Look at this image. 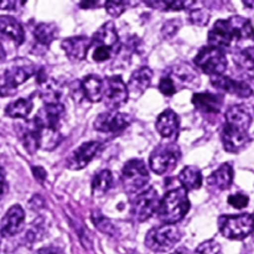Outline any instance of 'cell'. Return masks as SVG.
<instances>
[{
	"label": "cell",
	"mask_w": 254,
	"mask_h": 254,
	"mask_svg": "<svg viewBox=\"0 0 254 254\" xmlns=\"http://www.w3.org/2000/svg\"><path fill=\"white\" fill-rule=\"evenodd\" d=\"M190 210L188 191L183 188L169 190L160 200L158 208V217L165 225H175L183 220Z\"/></svg>",
	"instance_id": "1"
},
{
	"label": "cell",
	"mask_w": 254,
	"mask_h": 254,
	"mask_svg": "<svg viewBox=\"0 0 254 254\" xmlns=\"http://www.w3.org/2000/svg\"><path fill=\"white\" fill-rule=\"evenodd\" d=\"M89 49H92V59L96 62H104L113 55L118 54L121 42L114 22L108 21L99 27L91 39Z\"/></svg>",
	"instance_id": "2"
},
{
	"label": "cell",
	"mask_w": 254,
	"mask_h": 254,
	"mask_svg": "<svg viewBox=\"0 0 254 254\" xmlns=\"http://www.w3.org/2000/svg\"><path fill=\"white\" fill-rule=\"evenodd\" d=\"M218 227L223 237L231 241H242L252 233L254 216L251 213L225 215L218 218Z\"/></svg>",
	"instance_id": "3"
},
{
	"label": "cell",
	"mask_w": 254,
	"mask_h": 254,
	"mask_svg": "<svg viewBox=\"0 0 254 254\" xmlns=\"http://www.w3.org/2000/svg\"><path fill=\"white\" fill-rule=\"evenodd\" d=\"M35 73L34 64L29 61H15L7 67L0 78V96H11L15 93L17 87L24 83Z\"/></svg>",
	"instance_id": "4"
},
{
	"label": "cell",
	"mask_w": 254,
	"mask_h": 254,
	"mask_svg": "<svg viewBox=\"0 0 254 254\" xmlns=\"http://www.w3.org/2000/svg\"><path fill=\"white\" fill-rule=\"evenodd\" d=\"M181 158L180 149L173 143L161 144L154 149L149 159L150 169L158 175H165L178 166Z\"/></svg>",
	"instance_id": "5"
},
{
	"label": "cell",
	"mask_w": 254,
	"mask_h": 254,
	"mask_svg": "<svg viewBox=\"0 0 254 254\" xmlns=\"http://www.w3.org/2000/svg\"><path fill=\"white\" fill-rule=\"evenodd\" d=\"M181 240V232L174 225H164L153 228L145 237V246L156 253H165L173 250Z\"/></svg>",
	"instance_id": "6"
},
{
	"label": "cell",
	"mask_w": 254,
	"mask_h": 254,
	"mask_svg": "<svg viewBox=\"0 0 254 254\" xmlns=\"http://www.w3.org/2000/svg\"><path fill=\"white\" fill-rule=\"evenodd\" d=\"M149 181V171L140 159L129 160L122 170V184L127 192L139 193Z\"/></svg>",
	"instance_id": "7"
},
{
	"label": "cell",
	"mask_w": 254,
	"mask_h": 254,
	"mask_svg": "<svg viewBox=\"0 0 254 254\" xmlns=\"http://www.w3.org/2000/svg\"><path fill=\"white\" fill-rule=\"evenodd\" d=\"M196 66L205 73L213 76H221L227 68V59L222 50L207 46L200 50L193 60Z\"/></svg>",
	"instance_id": "8"
},
{
	"label": "cell",
	"mask_w": 254,
	"mask_h": 254,
	"mask_svg": "<svg viewBox=\"0 0 254 254\" xmlns=\"http://www.w3.org/2000/svg\"><path fill=\"white\" fill-rule=\"evenodd\" d=\"M159 203H160V200H159V195L155 189L149 188L140 191L136 193V197L131 201V216L138 222H144L158 212Z\"/></svg>",
	"instance_id": "9"
},
{
	"label": "cell",
	"mask_w": 254,
	"mask_h": 254,
	"mask_svg": "<svg viewBox=\"0 0 254 254\" xmlns=\"http://www.w3.org/2000/svg\"><path fill=\"white\" fill-rule=\"evenodd\" d=\"M129 97L126 82L121 76L108 77L104 82L103 99L111 109H118L127 103Z\"/></svg>",
	"instance_id": "10"
},
{
	"label": "cell",
	"mask_w": 254,
	"mask_h": 254,
	"mask_svg": "<svg viewBox=\"0 0 254 254\" xmlns=\"http://www.w3.org/2000/svg\"><path fill=\"white\" fill-rule=\"evenodd\" d=\"M64 116V104H45L44 108L40 109L39 113L32 119L39 130L59 131V126Z\"/></svg>",
	"instance_id": "11"
},
{
	"label": "cell",
	"mask_w": 254,
	"mask_h": 254,
	"mask_svg": "<svg viewBox=\"0 0 254 254\" xmlns=\"http://www.w3.org/2000/svg\"><path fill=\"white\" fill-rule=\"evenodd\" d=\"M101 141L92 140L88 141V143H83L82 145H79L78 148L74 149L71 153V155L67 158V168L71 169V170H79V169H83L84 166L88 165L89 161L97 155V153L101 150Z\"/></svg>",
	"instance_id": "12"
},
{
	"label": "cell",
	"mask_w": 254,
	"mask_h": 254,
	"mask_svg": "<svg viewBox=\"0 0 254 254\" xmlns=\"http://www.w3.org/2000/svg\"><path fill=\"white\" fill-rule=\"evenodd\" d=\"M130 121L127 114L117 111L104 112L99 114L94 122V128L103 133H119L129 126Z\"/></svg>",
	"instance_id": "13"
},
{
	"label": "cell",
	"mask_w": 254,
	"mask_h": 254,
	"mask_svg": "<svg viewBox=\"0 0 254 254\" xmlns=\"http://www.w3.org/2000/svg\"><path fill=\"white\" fill-rule=\"evenodd\" d=\"M25 212L20 205H14L7 210L0 222V235L2 237H12L24 228Z\"/></svg>",
	"instance_id": "14"
},
{
	"label": "cell",
	"mask_w": 254,
	"mask_h": 254,
	"mask_svg": "<svg viewBox=\"0 0 254 254\" xmlns=\"http://www.w3.org/2000/svg\"><path fill=\"white\" fill-rule=\"evenodd\" d=\"M211 83L215 88L220 91L227 92V93L235 94V96L241 97V98H248L253 94V89L247 82L245 81H236L227 76H213L211 77Z\"/></svg>",
	"instance_id": "15"
},
{
	"label": "cell",
	"mask_w": 254,
	"mask_h": 254,
	"mask_svg": "<svg viewBox=\"0 0 254 254\" xmlns=\"http://www.w3.org/2000/svg\"><path fill=\"white\" fill-rule=\"evenodd\" d=\"M252 124V116L248 108L243 104H236L230 107L226 112L225 126L240 131H247Z\"/></svg>",
	"instance_id": "16"
},
{
	"label": "cell",
	"mask_w": 254,
	"mask_h": 254,
	"mask_svg": "<svg viewBox=\"0 0 254 254\" xmlns=\"http://www.w3.org/2000/svg\"><path fill=\"white\" fill-rule=\"evenodd\" d=\"M166 76L173 81L176 92L185 87H192L198 84V76L195 69L189 64H178L173 67Z\"/></svg>",
	"instance_id": "17"
},
{
	"label": "cell",
	"mask_w": 254,
	"mask_h": 254,
	"mask_svg": "<svg viewBox=\"0 0 254 254\" xmlns=\"http://www.w3.org/2000/svg\"><path fill=\"white\" fill-rule=\"evenodd\" d=\"M233 41L235 40H233L227 20H218L208 32V44H210L208 46L216 47L223 51L225 49H228Z\"/></svg>",
	"instance_id": "18"
},
{
	"label": "cell",
	"mask_w": 254,
	"mask_h": 254,
	"mask_svg": "<svg viewBox=\"0 0 254 254\" xmlns=\"http://www.w3.org/2000/svg\"><path fill=\"white\" fill-rule=\"evenodd\" d=\"M91 46V39L86 36H73L62 41V49L71 61L79 62L87 57Z\"/></svg>",
	"instance_id": "19"
},
{
	"label": "cell",
	"mask_w": 254,
	"mask_h": 254,
	"mask_svg": "<svg viewBox=\"0 0 254 254\" xmlns=\"http://www.w3.org/2000/svg\"><path fill=\"white\" fill-rule=\"evenodd\" d=\"M221 138H222L223 148L228 153H240L247 146L251 140L250 134L247 131L235 130L226 126H223L222 130H221Z\"/></svg>",
	"instance_id": "20"
},
{
	"label": "cell",
	"mask_w": 254,
	"mask_h": 254,
	"mask_svg": "<svg viewBox=\"0 0 254 254\" xmlns=\"http://www.w3.org/2000/svg\"><path fill=\"white\" fill-rule=\"evenodd\" d=\"M155 127L156 130L159 131V134L164 139L174 140L178 136L179 127H180L178 114L174 111H171V109H166L158 117Z\"/></svg>",
	"instance_id": "21"
},
{
	"label": "cell",
	"mask_w": 254,
	"mask_h": 254,
	"mask_svg": "<svg viewBox=\"0 0 254 254\" xmlns=\"http://www.w3.org/2000/svg\"><path fill=\"white\" fill-rule=\"evenodd\" d=\"M39 93L45 104H56L60 103L62 87L55 79L47 78L41 71L39 77Z\"/></svg>",
	"instance_id": "22"
},
{
	"label": "cell",
	"mask_w": 254,
	"mask_h": 254,
	"mask_svg": "<svg viewBox=\"0 0 254 254\" xmlns=\"http://www.w3.org/2000/svg\"><path fill=\"white\" fill-rule=\"evenodd\" d=\"M192 103L202 113H218L222 108L223 98L211 92H200L192 96Z\"/></svg>",
	"instance_id": "23"
},
{
	"label": "cell",
	"mask_w": 254,
	"mask_h": 254,
	"mask_svg": "<svg viewBox=\"0 0 254 254\" xmlns=\"http://www.w3.org/2000/svg\"><path fill=\"white\" fill-rule=\"evenodd\" d=\"M0 36L12 40L16 45H21L25 40L21 24L9 15H0Z\"/></svg>",
	"instance_id": "24"
},
{
	"label": "cell",
	"mask_w": 254,
	"mask_h": 254,
	"mask_svg": "<svg viewBox=\"0 0 254 254\" xmlns=\"http://www.w3.org/2000/svg\"><path fill=\"white\" fill-rule=\"evenodd\" d=\"M227 22L235 41L240 42L245 40H254V27L251 20L236 15L227 19Z\"/></svg>",
	"instance_id": "25"
},
{
	"label": "cell",
	"mask_w": 254,
	"mask_h": 254,
	"mask_svg": "<svg viewBox=\"0 0 254 254\" xmlns=\"http://www.w3.org/2000/svg\"><path fill=\"white\" fill-rule=\"evenodd\" d=\"M151 78H153L151 69L146 66L140 67V68L134 71L133 74H131L130 79L128 82V86H127L128 92L133 94L134 97L140 96L150 86Z\"/></svg>",
	"instance_id": "26"
},
{
	"label": "cell",
	"mask_w": 254,
	"mask_h": 254,
	"mask_svg": "<svg viewBox=\"0 0 254 254\" xmlns=\"http://www.w3.org/2000/svg\"><path fill=\"white\" fill-rule=\"evenodd\" d=\"M81 89L83 92L84 97L92 103L103 99L104 94V82L96 74H88L84 77L81 83Z\"/></svg>",
	"instance_id": "27"
},
{
	"label": "cell",
	"mask_w": 254,
	"mask_h": 254,
	"mask_svg": "<svg viewBox=\"0 0 254 254\" xmlns=\"http://www.w3.org/2000/svg\"><path fill=\"white\" fill-rule=\"evenodd\" d=\"M233 181V168L231 164H222L216 171H213L207 179V183L211 188L216 190H227L231 188Z\"/></svg>",
	"instance_id": "28"
},
{
	"label": "cell",
	"mask_w": 254,
	"mask_h": 254,
	"mask_svg": "<svg viewBox=\"0 0 254 254\" xmlns=\"http://www.w3.org/2000/svg\"><path fill=\"white\" fill-rule=\"evenodd\" d=\"M179 181L186 191L198 190L202 185V174L196 166H186L179 175Z\"/></svg>",
	"instance_id": "29"
},
{
	"label": "cell",
	"mask_w": 254,
	"mask_h": 254,
	"mask_svg": "<svg viewBox=\"0 0 254 254\" xmlns=\"http://www.w3.org/2000/svg\"><path fill=\"white\" fill-rule=\"evenodd\" d=\"M235 64L238 68L247 74L251 78H254V46L241 50L235 55Z\"/></svg>",
	"instance_id": "30"
},
{
	"label": "cell",
	"mask_w": 254,
	"mask_h": 254,
	"mask_svg": "<svg viewBox=\"0 0 254 254\" xmlns=\"http://www.w3.org/2000/svg\"><path fill=\"white\" fill-rule=\"evenodd\" d=\"M57 32L59 29L52 22H41L37 25L34 30V36L39 44L44 45V46H50L51 42L55 41L57 37Z\"/></svg>",
	"instance_id": "31"
},
{
	"label": "cell",
	"mask_w": 254,
	"mask_h": 254,
	"mask_svg": "<svg viewBox=\"0 0 254 254\" xmlns=\"http://www.w3.org/2000/svg\"><path fill=\"white\" fill-rule=\"evenodd\" d=\"M113 185V175L109 170H102L94 176L92 181V193L93 196H103L109 191Z\"/></svg>",
	"instance_id": "32"
},
{
	"label": "cell",
	"mask_w": 254,
	"mask_h": 254,
	"mask_svg": "<svg viewBox=\"0 0 254 254\" xmlns=\"http://www.w3.org/2000/svg\"><path fill=\"white\" fill-rule=\"evenodd\" d=\"M32 107L34 104H32L31 99L20 98L17 101L11 102L5 109V113L10 118H27V116L31 113Z\"/></svg>",
	"instance_id": "33"
},
{
	"label": "cell",
	"mask_w": 254,
	"mask_h": 254,
	"mask_svg": "<svg viewBox=\"0 0 254 254\" xmlns=\"http://www.w3.org/2000/svg\"><path fill=\"white\" fill-rule=\"evenodd\" d=\"M22 144H24L25 149L30 154L36 153L37 149L40 148V134L32 122H30L26 128L24 129V133H22Z\"/></svg>",
	"instance_id": "34"
},
{
	"label": "cell",
	"mask_w": 254,
	"mask_h": 254,
	"mask_svg": "<svg viewBox=\"0 0 254 254\" xmlns=\"http://www.w3.org/2000/svg\"><path fill=\"white\" fill-rule=\"evenodd\" d=\"M146 5L149 6L154 7V9H158V10H163V11H178V10H184V9H188L189 6L193 4L195 1L192 0H174V1H145Z\"/></svg>",
	"instance_id": "35"
},
{
	"label": "cell",
	"mask_w": 254,
	"mask_h": 254,
	"mask_svg": "<svg viewBox=\"0 0 254 254\" xmlns=\"http://www.w3.org/2000/svg\"><path fill=\"white\" fill-rule=\"evenodd\" d=\"M92 221H93L94 226H96L101 232L107 233V235H114V233H116V228L112 225L111 221H109L108 218L104 217L99 211H94V212L92 213Z\"/></svg>",
	"instance_id": "36"
},
{
	"label": "cell",
	"mask_w": 254,
	"mask_h": 254,
	"mask_svg": "<svg viewBox=\"0 0 254 254\" xmlns=\"http://www.w3.org/2000/svg\"><path fill=\"white\" fill-rule=\"evenodd\" d=\"M45 235V222L42 220L37 221L31 226V227L27 230L26 232V240L27 242L34 243V242H39Z\"/></svg>",
	"instance_id": "37"
},
{
	"label": "cell",
	"mask_w": 254,
	"mask_h": 254,
	"mask_svg": "<svg viewBox=\"0 0 254 254\" xmlns=\"http://www.w3.org/2000/svg\"><path fill=\"white\" fill-rule=\"evenodd\" d=\"M195 254H221V246L216 241H206L196 248Z\"/></svg>",
	"instance_id": "38"
},
{
	"label": "cell",
	"mask_w": 254,
	"mask_h": 254,
	"mask_svg": "<svg viewBox=\"0 0 254 254\" xmlns=\"http://www.w3.org/2000/svg\"><path fill=\"white\" fill-rule=\"evenodd\" d=\"M106 6L107 11L111 16L117 17V16H121L122 14L124 12V10L127 9L128 6V2L127 1H106L104 4Z\"/></svg>",
	"instance_id": "39"
},
{
	"label": "cell",
	"mask_w": 254,
	"mask_h": 254,
	"mask_svg": "<svg viewBox=\"0 0 254 254\" xmlns=\"http://www.w3.org/2000/svg\"><path fill=\"white\" fill-rule=\"evenodd\" d=\"M208 20H210V14L206 10L197 9L190 12V21L192 24L198 25V26H205V25H207Z\"/></svg>",
	"instance_id": "40"
},
{
	"label": "cell",
	"mask_w": 254,
	"mask_h": 254,
	"mask_svg": "<svg viewBox=\"0 0 254 254\" xmlns=\"http://www.w3.org/2000/svg\"><path fill=\"white\" fill-rule=\"evenodd\" d=\"M248 202H250V197L242 192L235 193V195H231L228 197V203L231 206H233L235 208H238V210H242V208L247 207Z\"/></svg>",
	"instance_id": "41"
},
{
	"label": "cell",
	"mask_w": 254,
	"mask_h": 254,
	"mask_svg": "<svg viewBox=\"0 0 254 254\" xmlns=\"http://www.w3.org/2000/svg\"><path fill=\"white\" fill-rule=\"evenodd\" d=\"M159 89H160L161 93L165 94V96H168V97L173 96V94L176 93L175 86H174L173 81H171L168 76H164L163 78L160 79V83H159Z\"/></svg>",
	"instance_id": "42"
},
{
	"label": "cell",
	"mask_w": 254,
	"mask_h": 254,
	"mask_svg": "<svg viewBox=\"0 0 254 254\" xmlns=\"http://www.w3.org/2000/svg\"><path fill=\"white\" fill-rule=\"evenodd\" d=\"M176 22H179V21H176V20H171V21L166 22L165 26H164V30H163V32H164V35H165V36L169 37V36H171V35H174L176 31H178L179 25H176Z\"/></svg>",
	"instance_id": "43"
},
{
	"label": "cell",
	"mask_w": 254,
	"mask_h": 254,
	"mask_svg": "<svg viewBox=\"0 0 254 254\" xmlns=\"http://www.w3.org/2000/svg\"><path fill=\"white\" fill-rule=\"evenodd\" d=\"M7 191V184H6V178H5L4 169L0 166V200L4 197V195Z\"/></svg>",
	"instance_id": "44"
},
{
	"label": "cell",
	"mask_w": 254,
	"mask_h": 254,
	"mask_svg": "<svg viewBox=\"0 0 254 254\" xmlns=\"http://www.w3.org/2000/svg\"><path fill=\"white\" fill-rule=\"evenodd\" d=\"M35 254H64L61 248L54 247V246H50V247L41 248V250L37 251Z\"/></svg>",
	"instance_id": "45"
},
{
	"label": "cell",
	"mask_w": 254,
	"mask_h": 254,
	"mask_svg": "<svg viewBox=\"0 0 254 254\" xmlns=\"http://www.w3.org/2000/svg\"><path fill=\"white\" fill-rule=\"evenodd\" d=\"M32 173H34L35 178H36L40 183H44L45 179H46V171H45L44 169L40 168V166H34V168H32Z\"/></svg>",
	"instance_id": "46"
},
{
	"label": "cell",
	"mask_w": 254,
	"mask_h": 254,
	"mask_svg": "<svg viewBox=\"0 0 254 254\" xmlns=\"http://www.w3.org/2000/svg\"><path fill=\"white\" fill-rule=\"evenodd\" d=\"M19 1H0V9L12 10L17 6Z\"/></svg>",
	"instance_id": "47"
},
{
	"label": "cell",
	"mask_w": 254,
	"mask_h": 254,
	"mask_svg": "<svg viewBox=\"0 0 254 254\" xmlns=\"http://www.w3.org/2000/svg\"><path fill=\"white\" fill-rule=\"evenodd\" d=\"M101 1H81L79 2V6L84 7V9H89V7H98L102 4H99Z\"/></svg>",
	"instance_id": "48"
},
{
	"label": "cell",
	"mask_w": 254,
	"mask_h": 254,
	"mask_svg": "<svg viewBox=\"0 0 254 254\" xmlns=\"http://www.w3.org/2000/svg\"><path fill=\"white\" fill-rule=\"evenodd\" d=\"M5 59H6V52H5V49L4 46H2V44L0 42V62L5 61Z\"/></svg>",
	"instance_id": "49"
},
{
	"label": "cell",
	"mask_w": 254,
	"mask_h": 254,
	"mask_svg": "<svg viewBox=\"0 0 254 254\" xmlns=\"http://www.w3.org/2000/svg\"><path fill=\"white\" fill-rule=\"evenodd\" d=\"M171 254H190V252H189L188 248L181 247V248H179V250H176L175 252H173Z\"/></svg>",
	"instance_id": "50"
},
{
	"label": "cell",
	"mask_w": 254,
	"mask_h": 254,
	"mask_svg": "<svg viewBox=\"0 0 254 254\" xmlns=\"http://www.w3.org/2000/svg\"><path fill=\"white\" fill-rule=\"evenodd\" d=\"M243 4L246 6H250V7H254V1H243Z\"/></svg>",
	"instance_id": "51"
},
{
	"label": "cell",
	"mask_w": 254,
	"mask_h": 254,
	"mask_svg": "<svg viewBox=\"0 0 254 254\" xmlns=\"http://www.w3.org/2000/svg\"><path fill=\"white\" fill-rule=\"evenodd\" d=\"M251 235H252V237H253V241H254V227H253V231H252V233H251Z\"/></svg>",
	"instance_id": "52"
}]
</instances>
